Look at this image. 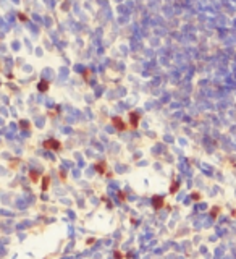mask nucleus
<instances>
[{"mask_svg": "<svg viewBox=\"0 0 236 259\" xmlns=\"http://www.w3.org/2000/svg\"><path fill=\"white\" fill-rule=\"evenodd\" d=\"M39 89H40V91H45V89H47V83H40Z\"/></svg>", "mask_w": 236, "mask_h": 259, "instance_id": "f257e3e1", "label": "nucleus"}]
</instances>
